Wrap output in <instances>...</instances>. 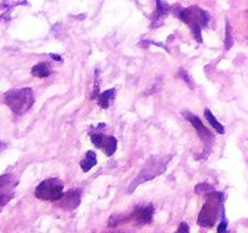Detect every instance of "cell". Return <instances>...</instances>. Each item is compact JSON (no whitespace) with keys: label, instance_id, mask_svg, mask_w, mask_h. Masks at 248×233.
Masks as SVG:
<instances>
[{"label":"cell","instance_id":"cell-22","mask_svg":"<svg viewBox=\"0 0 248 233\" xmlns=\"http://www.w3.org/2000/svg\"><path fill=\"white\" fill-rule=\"evenodd\" d=\"M98 70H96V84L93 85V91H92V95H91V99H98L99 96V77H98Z\"/></svg>","mask_w":248,"mask_h":233},{"label":"cell","instance_id":"cell-15","mask_svg":"<svg viewBox=\"0 0 248 233\" xmlns=\"http://www.w3.org/2000/svg\"><path fill=\"white\" fill-rule=\"evenodd\" d=\"M203 116H205L206 120L210 123V125L212 126L213 129H215L216 131H217L218 133H220V135H223V133H225V129L224 126H223V124H220L219 121L217 120V118H216L215 116H213V113L211 112L210 108H206L205 111H203Z\"/></svg>","mask_w":248,"mask_h":233},{"label":"cell","instance_id":"cell-19","mask_svg":"<svg viewBox=\"0 0 248 233\" xmlns=\"http://www.w3.org/2000/svg\"><path fill=\"white\" fill-rule=\"evenodd\" d=\"M127 220H128L127 217H124V216H121V215H113V216H110V218H109L108 226L109 227H114V226L120 225V223L125 222V221H127Z\"/></svg>","mask_w":248,"mask_h":233},{"label":"cell","instance_id":"cell-1","mask_svg":"<svg viewBox=\"0 0 248 233\" xmlns=\"http://www.w3.org/2000/svg\"><path fill=\"white\" fill-rule=\"evenodd\" d=\"M171 11L182 22L190 27L195 40L200 44L202 43V28L207 26L210 22V14L196 5L189 7H182L179 5H176V6L171 7Z\"/></svg>","mask_w":248,"mask_h":233},{"label":"cell","instance_id":"cell-4","mask_svg":"<svg viewBox=\"0 0 248 233\" xmlns=\"http://www.w3.org/2000/svg\"><path fill=\"white\" fill-rule=\"evenodd\" d=\"M223 204V193L212 192L203 204L198 217V223L201 227H212L219 216V208Z\"/></svg>","mask_w":248,"mask_h":233},{"label":"cell","instance_id":"cell-16","mask_svg":"<svg viewBox=\"0 0 248 233\" xmlns=\"http://www.w3.org/2000/svg\"><path fill=\"white\" fill-rule=\"evenodd\" d=\"M234 45V39H232V26H230L229 21H227L225 23V39H224V48L225 50L229 51L230 49Z\"/></svg>","mask_w":248,"mask_h":233},{"label":"cell","instance_id":"cell-21","mask_svg":"<svg viewBox=\"0 0 248 233\" xmlns=\"http://www.w3.org/2000/svg\"><path fill=\"white\" fill-rule=\"evenodd\" d=\"M103 137H104V135H102V133H93L91 135V142L93 143L97 148H101L102 142H103Z\"/></svg>","mask_w":248,"mask_h":233},{"label":"cell","instance_id":"cell-13","mask_svg":"<svg viewBox=\"0 0 248 233\" xmlns=\"http://www.w3.org/2000/svg\"><path fill=\"white\" fill-rule=\"evenodd\" d=\"M97 165V155L93 150H87L84 159L80 162V167L84 172H89L90 170Z\"/></svg>","mask_w":248,"mask_h":233},{"label":"cell","instance_id":"cell-8","mask_svg":"<svg viewBox=\"0 0 248 233\" xmlns=\"http://www.w3.org/2000/svg\"><path fill=\"white\" fill-rule=\"evenodd\" d=\"M81 203V192L80 189H70L67 193H63L62 198L57 201L58 206L64 210H74Z\"/></svg>","mask_w":248,"mask_h":233},{"label":"cell","instance_id":"cell-25","mask_svg":"<svg viewBox=\"0 0 248 233\" xmlns=\"http://www.w3.org/2000/svg\"><path fill=\"white\" fill-rule=\"evenodd\" d=\"M5 148H6V143H4V142H1V141H0V153H1L2 150H5Z\"/></svg>","mask_w":248,"mask_h":233},{"label":"cell","instance_id":"cell-17","mask_svg":"<svg viewBox=\"0 0 248 233\" xmlns=\"http://www.w3.org/2000/svg\"><path fill=\"white\" fill-rule=\"evenodd\" d=\"M178 77L181 78L183 82H186V85H188V86H190L191 89H194V87H195V83H194V80L191 79V77L189 75V73L186 72L184 68H181V69L178 70Z\"/></svg>","mask_w":248,"mask_h":233},{"label":"cell","instance_id":"cell-5","mask_svg":"<svg viewBox=\"0 0 248 233\" xmlns=\"http://www.w3.org/2000/svg\"><path fill=\"white\" fill-rule=\"evenodd\" d=\"M63 182L60 179L56 177H51V179H46L41 181L40 183L36 186L34 194L40 200L46 201H53L57 203L63 196Z\"/></svg>","mask_w":248,"mask_h":233},{"label":"cell","instance_id":"cell-2","mask_svg":"<svg viewBox=\"0 0 248 233\" xmlns=\"http://www.w3.org/2000/svg\"><path fill=\"white\" fill-rule=\"evenodd\" d=\"M172 159V155H153L145 162L144 166L140 171L135 180L128 186V192H133L140 184L155 179L164 174L167 169V164Z\"/></svg>","mask_w":248,"mask_h":233},{"label":"cell","instance_id":"cell-6","mask_svg":"<svg viewBox=\"0 0 248 233\" xmlns=\"http://www.w3.org/2000/svg\"><path fill=\"white\" fill-rule=\"evenodd\" d=\"M183 116L189 121V123L193 125V128L195 129V131L198 133L199 137L202 140V142L206 146V152H208V148H211V146L215 142V136L211 133L210 129H207L205 126V124L202 123L200 118L195 114H193L191 112H183Z\"/></svg>","mask_w":248,"mask_h":233},{"label":"cell","instance_id":"cell-10","mask_svg":"<svg viewBox=\"0 0 248 233\" xmlns=\"http://www.w3.org/2000/svg\"><path fill=\"white\" fill-rule=\"evenodd\" d=\"M170 12H171V6H170L167 2L157 0L156 9H155V11L153 12L152 17H150V21H152V23H150V28L155 29L157 28V27L161 26V24H164L165 18L169 16Z\"/></svg>","mask_w":248,"mask_h":233},{"label":"cell","instance_id":"cell-14","mask_svg":"<svg viewBox=\"0 0 248 233\" xmlns=\"http://www.w3.org/2000/svg\"><path fill=\"white\" fill-rule=\"evenodd\" d=\"M115 95H116V90L114 89H108L106 90V91L101 92L98 96V103L99 106L102 107V108L107 109L109 108V106H110V102L114 101V99H115Z\"/></svg>","mask_w":248,"mask_h":233},{"label":"cell","instance_id":"cell-11","mask_svg":"<svg viewBox=\"0 0 248 233\" xmlns=\"http://www.w3.org/2000/svg\"><path fill=\"white\" fill-rule=\"evenodd\" d=\"M31 73L33 77L44 79V78H47L48 75L52 74V68H51L50 63L39 62V63H36L35 66H33Z\"/></svg>","mask_w":248,"mask_h":233},{"label":"cell","instance_id":"cell-9","mask_svg":"<svg viewBox=\"0 0 248 233\" xmlns=\"http://www.w3.org/2000/svg\"><path fill=\"white\" fill-rule=\"evenodd\" d=\"M155 209L153 204H148V205H138L136 206L133 210L131 218L136 221V222L140 223V225H148L153 221L154 217Z\"/></svg>","mask_w":248,"mask_h":233},{"label":"cell","instance_id":"cell-12","mask_svg":"<svg viewBox=\"0 0 248 233\" xmlns=\"http://www.w3.org/2000/svg\"><path fill=\"white\" fill-rule=\"evenodd\" d=\"M101 148L104 150L107 157H111L116 152V148H118V140L114 136L104 135Z\"/></svg>","mask_w":248,"mask_h":233},{"label":"cell","instance_id":"cell-24","mask_svg":"<svg viewBox=\"0 0 248 233\" xmlns=\"http://www.w3.org/2000/svg\"><path fill=\"white\" fill-rule=\"evenodd\" d=\"M50 56L53 58V60L58 61V62H61V61H62V57H61L60 55H55V53H50Z\"/></svg>","mask_w":248,"mask_h":233},{"label":"cell","instance_id":"cell-18","mask_svg":"<svg viewBox=\"0 0 248 233\" xmlns=\"http://www.w3.org/2000/svg\"><path fill=\"white\" fill-rule=\"evenodd\" d=\"M195 192L198 194L212 193V192H215V188H213L210 183H199V184H196Z\"/></svg>","mask_w":248,"mask_h":233},{"label":"cell","instance_id":"cell-23","mask_svg":"<svg viewBox=\"0 0 248 233\" xmlns=\"http://www.w3.org/2000/svg\"><path fill=\"white\" fill-rule=\"evenodd\" d=\"M176 233H190V230H189V226H188V223H186V222H182L181 225H179L178 230L176 231Z\"/></svg>","mask_w":248,"mask_h":233},{"label":"cell","instance_id":"cell-20","mask_svg":"<svg viewBox=\"0 0 248 233\" xmlns=\"http://www.w3.org/2000/svg\"><path fill=\"white\" fill-rule=\"evenodd\" d=\"M228 226H229V222H228L227 217H225L224 210L222 211V218L219 221V225H218V233H227Z\"/></svg>","mask_w":248,"mask_h":233},{"label":"cell","instance_id":"cell-3","mask_svg":"<svg viewBox=\"0 0 248 233\" xmlns=\"http://www.w3.org/2000/svg\"><path fill=\"white\" fill-rule=\"evenodd\" d=\"M4 102L10 111L16 116H23L35 102L34 92L31 87L11 89L4 95Z\"/></svg>","mask_w":248,"mask_h":233},{"label":"cell","instance_id":"cell-7","mask_svg":"<svg viewBox=\"0 0 248 233\" xmlns=\"http://www.w3.org/2000/svg\"><path fill=\"white\" fill-rule=\"evenodd\" d=\"M17 183L18 181L14 175L4 174L0 176V206H4L14 198Z\"/></svg>","mask_w":248,"mask_h":233}]
</instances>
